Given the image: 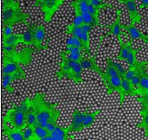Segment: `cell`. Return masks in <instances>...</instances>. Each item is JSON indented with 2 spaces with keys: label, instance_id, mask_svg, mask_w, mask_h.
Returning a JSON list of instances; mask_svg holds the SVG:
<instances>
[{
  "label": "cell",
  "instance_id": "cell-20",
  "mask_svg": "<svg viewBox=\"0 0 148 140\" xmlns=\"http://www.w3.org/2000/svg\"><path fill=\"white\" fill-rule=\"evenodd\" d=\"M20 42H23V34H12L9 36L3 37V45L4 46L16 47V45Z\"/></svg>",
  "mask_w": 148,
  "mask_h": 140
},
{
  "label": "cell",
  "instance_id": "cell-5",
  "mask_svg": "<svg viewBox=\"0 0 148 140\" xmlns=\"http://www.w3.org/2000/svg\"><path fill=\"white\" fill-rule=\"evenodd\" d=\"M3 124H7L12 128L23 131L27 125L26 122V113L16 109L14 106L8 110L2 119Z\"/></svg>",
  "mask_w": 148,
  "mask_h": 140
},
{
  "label": "cell",
  "instance_id": "cell-37",
  "mask_svg": "<svg viewBox=\"0 0 148 140\" xmlns=\"http://www.w3.org/2000/svg\"><path fill=\"white\" fill-rule=\"evenodd\" d=\"M105 73L109 75V76H120V73L115 70V69L111 66L110 63H107V67H106V70H105Z\"/></svg>",
  "mask_w": 148,
  "mask_h": 140
},
{
  "label": "cell",
  "instance_id": "cell-10",
  "mask_svg": "<svg viewBox=\"0 0 148 140\" xmlns=\"http://www.w3.org/2000/svg\"><path fill=\"white\" fill-rule=\"evenodd\" d=\"M120 2L123 3L127 10L130 18V24H140L141 22V17L138 12V8L135 0H121Z\"/></svg>",
  "mask_w": 148,
  "mask_h": 140
},
{
  "label": "cell",
  "instance_id": "cell-21",
  "mask_svg": "<svg viewBox=\"0 0 148 140\" xmlns=\"http://www.w3.org/2000/svg\"><path fill=\"white\" fill-rule=\"evenodd\" d=\"M101 111L102 110L99 109V110H97L92 112H84V119H83V130L91 126L94 124V122L97 119V116L101 112Z\"/></svg>",
  "mask_w": 148,
  "mask_h": 140
},
{
  "label": "cell",
  "instance_id": "cell-33",
  "mask_svg": "<svg viewBox=\"0 0 148 140\" xmlns=\"http://www.w3.org/2000/svg\"><path fill=\"white\" fill-rule=\"evenodd\" d=\"M88 3H91L93 6H95L98 10H101L102 8H104V7H112L111 4L103 3V0H90Z\"/></svg>",
  "mask_w": 148,
  "mask_h": 140
},
{
  "label": "cell",
  "instance_id": "cell-23",
  "mask_svg": "<svg viewBox=\"0 0 148 140\" xmlns=\"http://www.w3.org/2000/svg\"><path fill=\"white\" fill-rule=\"evenodd\" d=\"M23 69L20 67V64L17 62H6L2 63V74H10L13 73H16L17 71H20Z\"/></svg>",
  "mask_w": 148,
  "mask_h": 140
},
{
  "label": "cell",
  "instance_id": "cell-34",
  "mask_svg": "<svg viewBox=\"0 0 148 140\" xmlns=\"http://www.w3.org/2000/svg\"><path fill=\"white\" fill-rule=\"evenodd\" d=\"M66 55H67V57L70 60L74 61V62H80V60L83 57V55L81 54V50L75 51V52H71V53H68Z\"/></svg>",
  "mask_w": 148,
  "mask_h": 140
},
{
  "label": "cell",
  "instance_id": "cell-2",
  "mask_svg": "<svg viewBox=\"0 0 148 140\" xmlns=\"http://www.w3.org/2000/svg\"><path fill=\"white\" fill-rule=\"evenodd\" d=\"M61 61L60 62V69L56 72L55 77L60 80L63 77H66L73 80L75 84L84 82L82 78V66L79 62H74L67 57L65 50L60 53Z\"/></svg>",
  "mask_w": 148,
  "mask_h": 140
},
{
  "label": "cell",
  "instance_id": "cell-13",
  "mask_svg": "<svg viewBox=\"0 0 148 140\" xmlns=\"http://www.w3.org/2000/svg\"><path fill=\"white\" fill-rule=\"evenodd\" d=\"M81 35H80V42L82 44V49L84 51L85 54L88 55L89 57H91L90 50V42H89V33L92 30V26L88 24H84L81 27Z\"/></svg>",
  "mask_w": 148,
  "mask_h": 140
},
{
  "label": "cell",
  "instance_id": "cell-30",
  "mask_svg": "<svg viewBox=\"0 0 148 140\" xmlns=\"http://www.w3.org/2000/svg\"><path fill=\"white\" fill-rule=\"evenodd\" d=\"M26 122L28 125H31V126H35L36 125H37V119L36 113L31 111L29 110V112L26 114Z\"/></svg>",
  "mask_w": 148,
  "mask_h": 140
},
{
  "label": "cell",
  "instance_id": "cell-22",
  "mask_svg": "<svg viewBox=\"0 0 148 140\" xmlns=\"http://www.w3.org/2000/svg\"><path fill=\"white\" fill-rule=\"evenodd\" d=\"M71 5L74 8L75 15L82 16L84 12L88 11V3L83 0H74L71 3Z\"/></svg>",
  "mask_w": 148,
  "mask_h": 140
},
{
  "label": "cell",
  "instance_id": "cell-9",
  "mask_svg": "<svg viewBox=\"0 0 148 140\" xmlns=\"http://www.w3.org/2000/svg\"><path fill=\"white\" fill-rule=\"evenodd\" d=\"M119 95H120V105H122L126 97L128 96L137 97L139 95V93H138V89L131 83L130 80H127L125 78H121V90L119 93Z\"/></svg>",
  "mask_w": 148,
  "mask_h": 140
},
{
  "label": "cell",
  "instance_id": "cell-36",
  "mask_svg": "<svg viewBox=\"0 0 148 140\" xmlns=\"http://www.w3.org/2000/svg\"><path fill=\"white\" fill-rule=\"evenodd\" d=\"M136 74V69L135 67L134 68H128V69L126 70V73H125V75H124V78L127 80H131L134 75Z\"/></svg>",
  "mask_w": 148,
  "mask_h": 140
},
{
  "label": "cell",
  "instance_id": "cell-43",
  "mask_svg": "<svg viewBox=\"0 0 148 140\" xmlns=\"http://www.w3.org/2000/svg\"><path fill=\"white\" fill-rule=\"evenodd\" d=\"M141 4L140 5V9L141 8H148V0H140Z\"/></svg>",
  "mask_w": 148,
  "mask_h": 140
},
{
  "label": "cell",
  "instance_id": "cell-7",
  "mask_svg": "<svg viewBox=\"0 0 148 140\" xmlns=\"http://www.w3.org/2000/svg\"><path fill=\"white\" fill-rule=\"evenodd\" d=\"M103 84L107 90V94L110 95L114 92H117L118 94L121 90V78L119 76H109L105 71L100 75Z\"/></svg>",
  "mask_w": 148,
  "mask_h": 140
},
{
  "label": "cell",
  "instance_id": "cell-24",
  "mask_svg": "<svg viewBox=\"0 0 148 140\" xmlns=\"http://www.w3.org/2000/svg\"><path fill=\"white\" fill-rule=\"evenodd\" d=\"M27 26H28L27 30L23 34V43L27 44V45H34V46H35L36 48H37L38 49L41 50L40 47L37 44L36 42L35 39H34V36H33V34H32V30H31V29H30L29 24L27 25Z\"/></svg>",
  "mask_w": 148,
  "mask_h": 140
},
{
  "label": "cell",
  "instance_id": "cell-29",
  "mask_svg": "<svg viewBox=\"0 0 148 140\" xmlns=\"http://www.w3.org/2000/svg\"><path fill=\"white\" fill-rule=\"evenodd\" d=\"M81 33H82V31H81V28L80 27L74 26L73 24H69L66 27V35H71L72 36H74V37L80 38Z\"/></svg>",
  "mask_w": 148,
  "mask_h": 140
},
{
  "label": "cell",
  "instance_id": "cell-11",
  "mask_svg": "<svg viewBox=\"0 0 148 140\" xmlns=\"http://www.w3.org/2000/svg\"><path fill=\"white\" fill-rule=\"evenodd\" d=\"M84 112H81L77 109H74L72 112V122L71 125L66 127L70 133L78 132L83 130V119H84Z\"/></svg>",
  "mask_w": 148,
  "mask_h": 140
},
{
  "label": "cell",
  "instance_id": "cell-46",
  "mask_svg": "<svg viewBox=\"0 0 148 140\" xmlns=\"http://www.w3.org/2000/svg\"><path fill=\"white\" fill-rule=\"evenodd\" d=\"M24 140H34L33 139H24Z\"/></svg>",
  "mask_w": 148,
  "mask_h": 140
},
{
  "label": "cell",
  "instance_id": "cell-47",
  "mask_svg": "<svg viewBox=\"0 0 148 140\" xmlns=\"http://www.w3.org/2000/svg\"><path fill=\"white\" fill-rule=\"evenodd\" d=\"M35 1H37V0H35Z\"/></svg>",
  "mask_w": 148,
  "mask_h": 140
},
{
  "label": "cell",
  "instance_id": "cell-4",
  "mask_svg": "<svg viewBox=\"0 0 148 140\" xmlns=\"http://www.w3.org/2000/svg\"><path fill=\"white\" fill-rule=\"evenodd\" d=\"M29 13L23 11L18 2H15L12 5L2 8V22L3 26H13L16 24H25L29 25L27 18Z\"/></svg>",
  "mask_w": 148,
  "mask_h": 140
},
{
  "label": "cell",
  "instance_id": "cell-31",
  "mask_svg": "<svg viewBox=\"0 0 148 140\" xmlns=\"http://www.w3.org/2000/svg\"><path fill=\"white\" fill-rule=\"evenodd\" d=\"M106 61H107V63H110L111 66H113V67L115 69V70L120 73L121 78H124V75H125V73H126V70L123 69V67L121 66V64L113 62L110 58H107V59H106Z\"/></svg>",
  "mask_w": 148,
  "mask_h": 140
},
{
  "label": "cell",
  "instance_id": "cell-39",
  "mask_svg": "<svg viewBox=\"0 0 148 140\" xmlns=\"http://www.w3.org/2000/svg\"><path fill=\"white\" fill-rule=\"evenodd\" d=\"M12 27L11 26H3V37H6L12 35Z\"/></svg>",
  "mask_w": 148,
  "mask_h": 140
},
{
  "label": "cell",
  "instance_id": "cell-12",
  "mask_svg": "<svg viewBox=\"0 0 148 140\" xmlns=\"http://www.w3.org/2000/svg\"><path fill=\"white\" fill-rule=\"evenodd\" d=\"M121 10L118 9L116 10V18H115L114 22L112 24L106 25V27L110 30L106 35H114L118 39V41L121 40V35H123V33H122L123 24L121 22Z\"/></svg>",
  "mask_w": 148,
  "mask_h": 140
},
{
  "label": "cell",
  "instance_id": "cell-32",
  "mask_svg": "<svg viewBox=\"0 0 148 140\" xmlns=\"http://www.w3.org/2000/svg\"><path fill=\"white\" fill-rule=\"evenodd\" d=\"M34 126L31 125H27L26 128L23 131V139H33L34 137Z\"/></svg>",
  "mask_w": 148,
  "mask_h": 140
},
{
  "label": "cell",
  "instance_id": "cell-8",
  "mask_svg": "<svg viewBox=\"0 0 148 140\" xmlns=\"http://www.w3.org/2000/svg\"><path fill=\"white\" fill-rule=\"evenodd\" d=\"M26 78V73L24 70H20L10 74H5L2 77V88L8 91L10 94H14V88L11 87V83L15 80H24Z\"/></svg>",
  "mask_w": 148,
  "mask_h": 140
},
{
  "label": "cell",
  "instance_id": "cell-28",
  "mask_svg": "<svg viewBox=\"0 0 148 140\" xmlns=\"http://www.w3.org/2000/svg\"><path fill=\"white\" fill-rule=\"evenodd\" d=\"M138 51H139V49H135L134 48L130 50V52H129V54H128V55L127 57V60H126L127 64H128V67H130V68H134L135 67V65H136V63L138 62V60L136 58V54H137Z\"/></svg>",
  "mask_w": 148,
  "mask_h": 140
},
{
  "label": "cell",
  "instance_id": "cell-40",
  "mask_svg": "<svg viewBox=\"0 0 148 140\" xmlns=\"http://www.w3.org/2000/svg\"><path fill=\"white\" fill-rule=\"evenodd\" d=\"M130 81H131V83H132L136 88H138V87H140V75H139L138 73H136V74L134 75V77Z\"/></svg>",
  "mask_w": 148,
  "mask_h": 140
},
{
  "label": "cell",
  "instance_id": "cell-19",
  "mask_svg": "<svg viewBox=\"0 0 148 140\" xmlns=\"http://www.w3.org/2000/svg\"><path fill=\"white\" fill-rule=\"evenodd\" d=\"M71 133L68 132L67 128H64L62 126L57 125L56 128L51 132V136L54 140H69Z\"/></svg>",
  "mask_w": 148,
  "mask_h": 140
},
{
  "label": "cell",
  "instance_id": "cell-16",
  "mask_svg": "<svg viewBox=\"0 0 148 140\" xmlns=\"http://www.w3.org/2000/svg\"><path fill=\"white\" fill-rule=\"evenodd\" d=\"M123 29L126 30V32L128 34L131 40H142L145 42H148V35H145L141 31H140L135 24H129L126 25L123 24Z\"/></svg>",
  "mask_w": 148,
  "mask_h": 140
},
{
  "label": "cell",
  "instance_id": "cell-17",
  "mask_svg": "<svg viewBox=\"0 0 148 140\" xmlns=\"http://www.w3.org/2000/svg\"><path fill=\"white\" fill-rule=\"evenodd\" d=\"M3 134L8 139V140H24L23 131L12 128L7 124H3Z\"/></svg>",
  "mask_w": 148,
  "mask_h": 140
},
{
  "label": "cell",
  "instance_id": "cell-35",
  "mask_svg": "<svg viewBox=\"0 0 148 140\" xmlns=\"http://www.w3.org/2000/svg\"><path fill=\"white\" fill-rule=\"evenodd\" d=\"M88 12L92 15L93 17H95L96 18L99 19V13H100V10H98L97 8H96L95 6H93L91 3H88Z\"/></svg>",
  "mask_w": 148,
  "mask_h": 140
},
{
  "label": "cell",
  "instance_id": "cell-38",
  "mask_svg": "<svg viewBox=\"0 0 148 140\" xmlns=\"http://www.w3.org/2000/svg\"><path fill=\"white\" fill-rule=\"evenodd\" d=\"M71 24H73L74 26H77V27H81L82 25H84V20H83L82 16L75 15L73 20V23Z\"/></svg>",
  "mask_w": 148,
  "mask_h": 140
},
{
  "label": "cell",
  "instance_id": "cell-18",
  "mask_svg": "<svg viewBox=\"0 0 148 140\" xmlns=\"http://www.w3.org/2000/svg\"><path fill=\"white\" fill-rule=\"evenodd\" d=\"M132 42H133V40H131V39L126 43L123 42L122 40L119 41V43H120V51H119V55H118L119 61H126L127 60V57L130 50L133 49Z\"/></svg>",
  "mask_w": 148,
  "mask_h": 140
},
{
  "label": "cell",
  "instance_id": "cell-6",
  "mask_svg": "<svg viewBox=\"0 0 148 140\" xmlns=\"http://www.w3.org/2000/svg\"><path fill=\"white\" fill-rule=\"evenodd\" d=\"M65 0H38L35 1V6L40 8L44 13V18L47 23L51 22L53 16L60 8V4Z\"/></svg>",
  "mask_w": 148,
  "mask_h": 140
},
{
  "label": "cell",
  "instance_id": "cell-41",
  "mask_svg": "<svg viewBox=\"0 0 148 140\" xmlns=\"http://www.w3.org/2000/svg\"><path fill=\"white\" fill-rule=\"evenodd\" d=\"M140 104L141 105L140 108V112H144L148 113V102H144V101H140Z\"/></svg>",
  "mask_w": 148,
  "mask_h": 140
},
{
  "label": "cell",
  "instance_id": "cell-3",
  "mask_svg": "<svg viewBox=\"0 0 148 140\" xmlns=\"http://www.w3.org/2000/svg\"><path fill=\"white\" fill-rule=\"evenodd\" d=\"M34 49L27 47L23 50L16 51V47L4 46L3 45V62L2 63L6 62H17L23 65H29L33 59Z\"/></svg>",
  "mask_w": 148,
  "mask_h": 140
},
{
  "label": "cell",
  "instance_id": "cell-44",
  "mask_svg": "<svg viewBox=\"0 0 148 140\" xmlns=\"http://www.w3.org/2000/svg\"><path fill=\"white\" fill-rule=\"evenodd\" d=\"M138 93H145V94H148V89L147 90H145V91H141V90H139L138 89Z\"/></svg>",
  "mask_w": 148,
  "mask_h": 140
},
{
  "label": "cell",
  "instance_id": "cell-14",
  "mask_svg": "<svg viewBox=\"0 0 148 140\" xmlns=\"http://www.w3.org/2000/svg\"><path fill=\"white\" fill-rule=\"evenodd\" d=\"M80 64L82 66L83 69H88V70H93L96 73H97L99 75H101L103 73V70L97 64L96 62V57L95 56H91V57H86L84 56L82 57V59L80 60Z\"/></svg>",
  "mask_w": 148,
  "mask_h": 140
},
{
  "label": "cell",
  "instance_id": "cell-26",
  "mask_svg": "<svg viewBox=\"0 0 148 140\" xmlns=\"http://www.w3.org/2000/svg\"><path fill=\"white\" fill-rule=\"evenodd\" d=\"M34 131H35L34 137H33L34 140L42 139H44V138H46L51 134L45 127H42L39 125H36L34 126Z\"/></svg>",
  "mask_w": 148,
  "mask_h": 140
},
{
  "label": "cell",
  "instance_id": "cell-27",
  "mask_svg": "<svg viewBox=\"0 0 148 140\" xmlns=\"http://www.w3.org/2000/svg\"><path fill=\"white\" fill-rule=\"evenodd\" d=\"M141 116V121L136 124L138 128H141L144 130V136L148 137V113L144 112H140Z\"/></svg>",
  "mask_w": 148,
  "mask_h": 140
},
{
  "label": "cell",
  "instance_id": "cell-25",
  "mask_svg": "<svg viewBox=\"0 0 148 140\" xmlns=\"http://www.w3.org/2000/svg\"><path fill=\"white\" fill-rule=\"evenodd\" d=\"M83 20H84V24H88L90 25L92 27H96V26H103L102 24H100V19L96 18L95 17H93L92 15H90L88 11L84 12L82 15Z\"/></svg>",
  "mask_w": 148,
  "mask_h": 140
},
{
  "label": "cell",
  "instance_id": "cell-45",
  "mask_svg": "<svg viewBox=\"0 0 148 140\" xmlns=\"http://www.w3.org/2000/svg\"><path fill=\"white\" fill-rule=\"evenodd\" d=\"M83 1H85V2H87V3H89V2H90V0H83Z\"/></svg>",
  "mask_w": 148,
  "mask_h": 140
},
{
  "label": "cell",
  "instance_id": "cell-1",
  "mask_svg": "<svg viewBox=\"0 0 148 140\" xmlns=\"http://www.w3.org/2000/svg\"><path fill=\"white\" fill-rule=\"evenodd\" d=\"M29 110L36 113L37 125L45 128L50 123L57 124L61 113L56 103L48 102L45 100V94L43 93H37L30 98Z\"/></svg>",
  "mask_w": 148,
  "mask_h": 140
},
{
  "label": "cell",
  "instance_id": "cell-42",
  "mask_svg": "<svg viewBox=\"0 0 148 140\" xmlns=\"http://www.w3.org/2000/svg\"><path fill=\"white\" fill-rule=\"evenodd\" d=\"M16 1L14 0H3V6L2 8H6V7H9L10 5H12Z\"/></svg>",
  "mask_w": 148,
  "mask_h": 140
},
{
  "label": "cell",
  "instance_id": "cell-15",
  "mask_svg": "<svg viewBox=\"0 0 148 140\" xmlns=\"http://www.w3.org/2000/svg\"><path fill=\"white\" fill-rule=\"evenodd\" d=\"M30 26V29L32 30V34L34 36V39L35 41L36 42V43L40 47L41 49H47V45H45V46H42L41 43L44 40V37L46 35V29H45V26L44 25H39L36 26L35 24H29Z\"/></svg>",
  "mask_w": 148,
  "mask_h": 140
}]
</instances>
